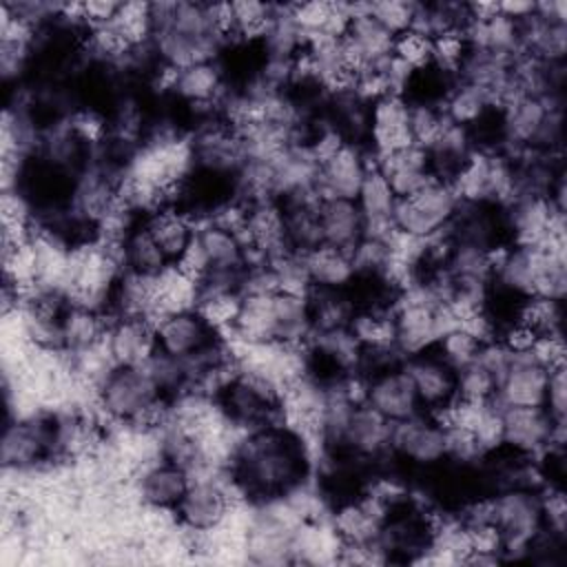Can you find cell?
<instances>
[{
  "instance_id": "cell-44",
  "label": "cell",
  "mask_w": 567,
  "mask_h": 567,
  "mask_svg": "<svg viewBox=\"0 0 567 567\" xmlns=\"http://www.w3.org/2000/svg\"><path fill=\"white\" fill-rule=\"evenodd\" d=\"M534 7L536 2H525V0H505V2H498V13L509 18V20H525L527 16L534 13Z\"/></svg>"
},
{
  "instance_id": "cell-8",
  "label": "cell",
  "mask_w": 567,
  "mask_h": 567,
  "mask_svg": "<svg viewBox=\"0 0 567 567\" xmlns=\"http://www.w3.org/2000/svg\"><path fill=\"white\" fill-rule=\"evenodd\" d=\"M390 452L414 465L441 463L445 461L443 425L425 410L410 419L394 421L390 434Z\"/></svg>"
},
{
  "instance_id": "cell-3",
  "label": "cell",
  "mask_w": 567,
  "mask_h": 567,
  "mask_svg": "<svg viewBox=\"0 0 567 567\" xmlns=\"http://www.w3.org/2000/svg\"><path fill=\"white\" fill-rule=\"evenodd\" d=\"M458 204L461 199L454 193L452 184L434 177L414 195L396 199L392 215L394 230L410 237L427 239L450 226Z\"/></svg>"
},
{
  "instance_id": "cell-29",
  "label": "cell",
  "mask_w": 567,
  "mask_h": 567,
  "mask_svg": "<svg viewBox=\"0 0 567 567\" xmlns=\"http://www.w3.org/2000/svg\"><path fill=\"white\" fill-rule=\"evenodd\" d=\"M350 330L363 348H396V328L392 310H359Z\"/></svg>"
},
{
  "instance_id": "cell-13",
  "label": "cell",
  "mask_w": 567,
  "mask_h": 567,
  "mask_svg": "<svg viewBox=\"0 0 567 567\" xmlns=\"http://www.w3.org/2000/svg\"><path fill=\"white\" fill-rule=\"evenodd\" d=\"M549 370L529 354H514L498 379L494 401L501 408H540L545 405Z\"/></svg>"
},
{
  "instance_id": "cell-42",
  "label": "cell",
  "mask_w": 567,
  "mask_h": 567,
  "mask_svg": "<svg viewBox=\"0 0 567 567\" xmlns=\"http://www.w3.org/2000/svg\"><path fill=\"white\" fill-rule=\"evenodd\" d=\"M538 339V332L532 330L529 326L512 319L507 323V328L501 332V343L512 352V354H527L534 346V341Z\"/></svg>"
},
{
  "instance_id": "cell-16",
  "label": "cell",
  "mask_w": 567,
  "mask_h": 567,
  "mask_svg": "<svg viewBox=\"0 0 567 567\" xmlns=\"http://www.w3.org/2000/svg\"><path fill=\"white\" fill-rule=\"evenodd\" d=\"M374 168L388 179L399 199L414 195L430 179H434L430 153L419 144H410L394 153L374 157Z\"/></svg>"
},
{
  "instance_id": "cell-4",
  "label": "cell",
  "mask_w": 567,
  "mask_h": 567,
  "mask_svg": "<svg viewBox=\"0 0 567 567\" xmlns=\"http://www.w3.org/2000/svg\"><path fill=\"white\" fill-rule=\"evenodd\" d=\"M162 396L144 365H115L97 388L100 408L120 423H135Z\"/></svg>"
},
{
  "instance_id": "cell-10",
  "label": "cell",
  "mask_w": 567,
  "mask_h": 567,
  "mask_svg": "<svg viewBox=\"0 0 567 567\" xmlns=\"http://www.w3.org/2000/svg\"><path fill=\"white\" fill-rule=\"evenodd\" d=\"M365 379V403L388 421L394 423L423 412L414 383L405 372L403 363L385 368Z\"/></svg>"
},
{
  "instance_id": "cell-15",
  "label": "cell",
  "mask_w": 567,
  "mask_h": 567,
  "mask_svg": "<svg viewBox=\"0 0 567 567\" xmlns=\"http://www.w3.org/2000/svg\"><path fill=\"white\" fill-rule=\"evenodd\" d=\"M390 434L392 421L381 416L368 403H359L350 414L339 450L348 452L354 458L374 461L390 452Z\"/></svg>"
},
{
  "instance_id": "cell-21",
  "label": "cell",
  "mask_w": 567,
  "mask_h": 567,
  "mask_svg": "<svg viewBox=\"0 0 567 567\" xmlns=\"http://www.w3.org/2000/svg\"><path fill=\"white\" fill-rule=\"evenodd\" d=\"M173 93L193 109L219 106L224 100V71L217 60L177 69Z\"/></svg>"
},
{
  "instance_id": "cell-7",
  "label": "cell",
  "mask_w": 567,
  "mask_h": 567,
  "mask_svg": "<svg viewBox=\"0 0 567 567\" xmlns=\"http://www.w3.org/2000/svg\"><path fill=\"white\" fill-rule=\"evenodd\" d=\"M374 164L361 144L346 142L319 164L315 190L321 199H357L368 171Z\"/></svg>"
},
{
  "instance_id": "cell-39",
  "label": "cell",
  "mask_w": 567,
  "mask_h": 567,
  "mask_svg": "<svg viewBox=\"0 0 567 567\" xmlns=\"http://www.w3.org/2000/svg\"><path fill=\"white\" fill-rule=\"evenodd\" d=\"M536 363L547 368L549 372L556 368H565V339L563 332L538 334L532 350L527 352Z\"/></svg>"
},
{
  "instance_id": "cell-9",
  "label": "cell",
  "mask_w": 567,
  "mask_h": 567,
  "mask_svg": "<svg viewBox=\"0 0 567 567\" xmlns=\"http://www.w3.org/2000/svg\"><path fill=\"white\" fill-rule=\"evenodd\" d=\"M230 496L228 487L213 476L190 478V485L175 507L177 520L197 534L215 529L228 514Z\"/></svg>"
},
{
  "instance_id": "cell-41",
  "label": "cell",
  "mask_w": 567,
  "mask_h": 567,
  "mask_svg": "<svg viewBox=\"0 0 567 567\" xmlns=\"http://www.w3.org/2000/svg\"><path fill=\"white\" fill-rule=\"evenodd\" d=\"M186 277L195 279L197 284L208 275L210 266H208V259H206V252L197 239V235L193 237V241L184 248V252L173 261Z\"/></svg>"
},
{
  "instance_id": "cell-20",
  "label": "cell",
  "mask_w": 567,
  "mask_h": 567,
  "mask_svg": "<svg viewBox=\"0 0 567 567\" xmlns=\"http://www.w3.org/2000/svg\"><path fill=\"white\" fill-rule=\"evenodd\" d=\"M319 228L323 244L346 252H352L365 235L363 217L354 199H321Z\"/></svg>"
},
{
  "instance_id": "cell-12",
  "label": "cell",
  "mask_w": 567,
  "mask_h": 567,
  "mask_svg": "<svg viewBox=\"0 0 567 567\" xmlns=\"http://www.w3.org/2000/svg\"><path fill=\"white\" fill-rule=\"evenodd\" d=\"M153 328L157 348L177 359H190L219 339V332L206 323L197 308L164 315L153 323Z\"/></svg>"
},
{
  "instance_id": "cell-17",
  "label": "cell",
  "mask_w": 567,
  "mask_h": 567,
  "mask_svg": "<svg viewBox=\"0 0 567 567\" xmlns=\"http://www.w3.org/2000/svg\"><path fill=\"white\" fill-rule=\"evenodd\" d=\"M106 348L115 365H144L157 350L155 328L148 319H115L106 330Z\"/></svg>"
},
{
  "instance_id": "cell-31",
  "label": "cell",
  "mask_w": 567,
  "mask_h": 567,
  "mask_svg": "<svg viewBox=\"0 0 567 567\" xmlns=\"http://www.w3.org/2000/svg\"><path fill=\"white\" fill-rule=\"evenodd\" d=\"M131 49L151 44L153 40V18L151 2H122L115 20L111 22Z\"/></svg>"
},
{
  "instance_id": "cell-38",
  "label": "cell",
  "mask_w": 567,
  "mask_h": 567,
  "mask_svg": "<svg viewBox=\"0 0 567 567\" xmlns=\"http://www.w3.org/2000/svg\"><path fill=\"white\" fill-rule=\"evenodd\" d=\"M334 2H299L290 4V18L303 35L326 33L332 20Z\"/></svg>"
},
{
  "instance_id": "cell-1",
  "label": "cell",
  "mask_w": 567,
  "mask_h": 567,
  "mask_svg": "<svg viewBox=\"0 0 567 567\" xmlns=\"http://www.w3.org/2000/svg\"><path fill=\"white\" fill-rule=\"evenodd\" d=\"M308 476V447L284 423L255 427L230 456V481L248 498L272 503L301 489Z\"/></svg>"
},
{
  "instance_id": "cell-43",
  "label": "cell",
  "mask_w": 567,
  "mask_h": 567,
  "mask_svg": "<svg viewBox=\"0 0 567 567\" xmlns=\"http://www.w3.org/2000/svg\"><path fill=\"white\" fill-rule=\"evenodd\" d=\"M122 2H113V0H89L82 2V16H84V24L89 29L95 27H104L111 24L120 11Z\"/></svg>"
},
{
  "instance_id": "cell-36",
  "label": "cell",
  "mask_w": 567,
  "mask_h": 567,
  "mask_svg": "<svg viewBox=\"0 0 567 567\" xmlns=\"http://www.w3.org/2000/svg\"><path fill=\"white\" fill-rule=\"evenodd\" d=\"M478 348L481 343L458 326L445 332L434 346V350L443 357V361H447L456 372L476 359Z\"/></svg>"
},
{
  "instance_id": "cell-22",
  "label": "cell",
  "mask_w": 567,
  "mask_h": 567,
  "mask_svg": "<svg viewBox=\"0 0 567 567\" xmlns=\"http://www.w3.org/2000/svg\"><path fill=\"white\" fill-rule=\"evenodd\" d=\"M350 9L352 20L343 40L361 55L365 66H372L392 55L394 35L370 16L368 4H350Z\"/></svg>"
},
{
  "instance_id": "cell-19",
  "label": "cell",
  "mask_w": 567,
  "mask_h": 567,
  "mask_svg": "<svg viewBox=\"0 0 567 567\" xmlns=\"http://www.w3.org/2000/svg\"><path fill=\"white\" fill-rule=\"evenodd\" d=\"M188 485H190V474L177 463L162 458L151 463L142 472L137 481V494L146 507L175 509L182 496L186 494Z\"/></svg>"
},
{
  "instance_id": "cell-35",
  "label": "cell",
  "mask_w": 567,
  "mask_h": 567,
  "mask_svg": "<svg viewBox=\"0 0 567 567\" xmlns=\"http://www.w3.org/2000/svg\"><path fill=\"white\" fill-rule=\"evenodd\" d=\"M392 55L396 60H401L403 64H408L414 71H423L427 66H432V38L408 29L399 35H394V44H392Z\"/></svg>"
},
{
  "instance_id": "cell-5",
  "label": "cell",
  "mask_w": 567,
  "mask_h": 567,
  "mask_svg": "<svg viewBox=\"0 0 567 567\" xmlns=\"http://www.w3.org/2000/svg\"><path fill=\"white\" fill-rule=\"evenodd\" d=\"M563 443L565 423H556L543 405L501 408V447L523 456H540L549 447H563Z\"/></svg>"
},
{
  "instance_id": "cell-6",
  "label": "cell",
  "mask_w": 567,
  "mask_h": 567,
  "mask_svg": "<svg viewBox=\"0 0 567 567\" xmlns=\"http://www.w3.org/2000/svg\"><path fill=\"white\" fill-rule=\"evenodd\" d=\"M58 454V419L29 414L7 425L2 434V463L7 470H31Z\"/></svg>"
},
{
  "instance_id": "cell-40",
  "label": "cell",
  "mask_w": 567,
  "mask_h": 567,
  "mask_svg": "<svg viewBox=\"0 0 567 567\" xmlns=\"http://www.w3.org/2000/svg\"><path fill=\"white\" fill-rule=\"evenodd\" d=\"M549 416L556 423H565V414H567V377H565V368H556L549 372V381H547V394H545V405H543Z\"/></svg>"
},
{
  "instance_id": "cell-32",
  "label": "cell",
  "mask_w": 567,
  "mask_h": 567,
  "mask_svg": "<svg viewBox=\"0 0 567 567\" xmlns=\"http://www.w3.org/2000/svg\"><path fill=\"white\" fill-rule=\"evenodd\" d=\"M467 51H470V44L463 31L441 33L432 38V66L447 75H458L467 58Z\"/></svg>"
},
{
  "instance_id": "cell-37",
  "label": "cell",
  "mask_w": 567,
  "mask_h": 567,
  "mask_svg": "<svg viewBox=\"0 0 567 567\" xmlns=\"http://www.w3.org/2000/svg\"><path fill=\"white\" fill-rule=\"evenodd\" d=\"M370 16L388 29L392 35H399L412 27L414 18V2H401V0H383V2H368Z\"/></svg>"
},
{
  "instance_id": "cell-25",
  "label": "cell",
  "mask_w": 567,
  "mask_h": 567,
  "mask_svg": "<svg viewBox=\"0 0 567 567\" xmlns=\"http://www.w3.org/2000/svg\"><path fill=\"white\" fill-rule=\"evenodd\" d=\"M122 257H124L126 272H135L142 277H157L162 270L171 266V259L166 257V252L159 248V244L146 228L144 217L124 237Z\"/></svg>"
},
{
  "instance_id": "cell-11",
  "label": "cell",
  "mask_w": 567,
  "mask_h": 567,
  "mask_svg": "<svg viewBox=\"0 0 567 567\" xmlns=\"http://www.w3.org/2000/svg\"><path fill=\"white\" fill-rule=\"evenodd\" d=\"M403 368L425 412H434L456 399V370L434 348L405 357Z\"/></svg>"
},
{
  "instance_id": "cell-18",
  "label": "cell",
  "mask_w": 567,
  "mask_h": 567,
  "mask_svg": "<svg viewBox=\"0 0 567 567\" xmlns=\"http://www.w3.org/2000/svg\"><path fill=\"white\" fill-rule=\"evenodd\" d=\"M396 195L388 179L372 166L361 184V190L357 195V206L363 217V228L368 237L388 239L394 233L392 215L396 206Z\"/></svg>"
},
{
  "instance_id": "cell-14",
  "label": "cell",
  "mask_w": 567,
  "mask_h": 567,
  "mask_svg": "<svg viewBox=\"0 0 567 567\" xmlns=\"http://www.w3.org/2000/svg\"><path fill=\"white\" fill-rule=\"evenodd\" d=\"M368 142L372 155L381 157L414 144L410 131V102L403 95H388L370 106Z\"/></svg>"
},
{
  "instance_id": "cell-24",
  "label": "cell",
  "mask_w": 567,
  "mask_h": 567,
  "mask_svg": "<svg viewBox=\"0 0 567 567\" xmlns=\"http://www.w3.org/2000/svg\"><path fill=\"white\" fill-rule=\"evenodd\" d=\"M144 224L155 237V241L159 244V248L166 252L171 264L184 252V248L193 241L197 233L195 221L184 210L173 206L153 210L151 215L144 217Z\"/></svg>"
},
{
  "instance_id": "cell-27",
  "label": "cell",
  "mask_w": 567,
  "mask_h": 567,
  "mask_svg": "<svg viewBox=\"0 0 567 567\" xmlns=\"http://www.w3.org/2000/svg\"><path fill=\"white\" fill-rule=\"evenodd\" d=\"M441 109L450 122L465 128H474L483 117H487L494 111L492 100L485 91L461 80L452 84L445 100L441 102Z\"/></svg>"
},
{
  "instance_id": "cell-26",
  "label": "cell",
  "mask_w": 567,
  "mask_h": 567,
  "mask_svg": "<svg viewBox=\"0 0 567 567\" xmlns=\"http://www.w3.org/2000/svg\"><path fill=\"white\" fill-rule=\"evenodd\" d=\"M195 235L206 252L210 270H224V272L246 270V250L235 233L204 221L197 226Z\"/></svg>"
},
{
  "instance_id": "cell-2",
  "label": "cell",
  "mask_w": 567,
  "mask_h": 567,
  "mask_svg": "<svg viewBox=\"0 0 567 567\" xmlns=\"http://www.w3.org/2000/svg\"><path fill=\"white\" fill-rule=\"evenodd\" d=\"M489 518L503 534V560L529 556L534 536L543 529V505L538 489L509 487L489 496Z\"/></svg>"
},
{
  "instance_id": "cell-30",
  "label": "cell",
  "mask_w": 567,
  "mask_h": 567,
  "mask_svg": "<svg viewBox=\"0 0 567 567\" xmlns=\"http://www.w3.org/2000/svg\"><path fill=\"white\" fill-rule=\"evenodd\" d=\"M514 319L529 326L538 334L563 332V301L547 299V297L518 299Z\"/></svg>"
},
{
  "instance_id": "cell-23",
  "label": "cell",
  "mask_w": 567,
  "mask_h": 567,
  "mask_svg": "<svg viewBox=\"0 0 567 567\" xmlns=\"http://www.w3.org/2000/svg\"><path fill=\"white\" fill-rule=\"evenodd\" d=\"M312 288H330V290H346L354 284V266L350 252L321 244L301 255Z\"/></svg>"
},
{
  "instance_id": "cell-28",
  "label": "cell",
  "mask_w": 567,
  "mask_h": 567,
  "mask_svg": "<svg viewBox=\"0 0 567 567\" xmlns=\"http://www.w3.org/2000/svg\"><path fill=\"white\" fill-rule=\"evenodd\" d=\"M104 312L84 308V306H69L62 319V337H64V350L80 352L95 343H100L106 337V330L111 323H104Z\"/></svg>"
},
{
  "instance_id": "cell-33",
  "label": "cell",
  "mask_w": 567,
  "mask_h": 567,
  "mask_svg": "<svg viewBox=\"0 0 567 567\" xmlns=\"http://www.w3.org/2000/svg\"><path fill=\"white\" fill-rule=\"evenodd\" d=\"M496 385V377L476 359L456 372V396L463 401H492Z\"/></svg>"
},
{
  "instance_id": "cell-34",
  "label": "cell",
  "mask_w": 567,
  "mask_h": 567,
  "mask_svg": "<svg viewBox=\"0 0 567 567\" xmlns=\"http://www.w3.org/2000/svg\"><path fill=\"white\" fill-rule=\"evenodd\" d=\"M241 295L237 292H221V295H206L197 301V312L206 319V323L215 332L233 330L235 319L239 315Z\"/></svg>"
}]
</instances>
